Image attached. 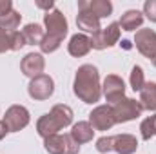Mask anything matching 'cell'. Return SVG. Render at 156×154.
<instances>
[{
	"mask_svg": "<svg viewBox=\"0 0 156 154\" xmlns=\"http://www.w3.org/2000/svg\"><path fill=\"white\" fill-rule=\"evenodd\" d=\"M44 67H45V60L40 53H27L22 62H20V69L26 76L29 78H37L44 73Z\"/></svg>",
	"mask_w": 156,
	"mask_h": 154,
	"instance_id": "cell-13",
	"label": "cell"
},
{
	"mask_svg": "<svg viewBox=\"0 0 156 154\" xmlns=\"http://www.w3.org/2000/svg\"><path fill=\"white\" fill-rule=\"evenodd\" d=\"M20 20H22V15L15 9H11L7 15H2L0 16V29L7 31V33H13L16 31V27L20 26Z\"/></svg>",
	"mask_w": 156,
	"mask_h": 154,
	"instance_id": "cell-21",
	"label": "cell"
},
{
	"mask_svg": "<svg viewBox=\"0 0 156 154\" xmlns=\"http://www.w3.org/2000/svg\"><path fill=\"white\" fill-rule=\"evenodd\" d=\"M144 109L156 111V82H145L144 89L140 91V100Z\"/></svg>",
	"mask_w": 156,
	"mask_h": 154,
	"instance_id": "cell-19",
	"label": "cell"
},
{
	"mask_svg": "<svg viewBox=\"0 0 156 154\" xmlns=\"http://www.w3.org/2000/svg\"><path fill=\"white\" fill-rule=\"evenodd\" d=\"M120 45H123V47H125V49H129V47H131V44H129V42H127V40H123V42H122V44H120Z\"/></svg>",
	"mask_w": 156,
	"mask_h": 154,
	"instance_id": "cell-31",
	"label": "cell"
},
{
	"mask_svg": "<svg viewBox=\"0 0 156 154\" xmlns=\"http://www.w3.org/2000/svg\"><path fill=\"white\" fill-rule=\"evenodd\" d=\"M102 93L105 96V100L109 102V105L116 103L118 100L125 98V83L118 75H107L102 85Z\"/></svg>",
	"mask_w": 156,
	"mask_h": 154,
	"instance_id": "cell-12",
	"label": "cell"
},
{
	"mask_svg": "<svg viewBox=\"0 0 156 154\" xmlns=\"http://www.w3.org/2000/svg\"><path fill=\"white\" fill-rule=\"evenodd\" d=\"M11 9H13V2L11 0H0V16L7 15Z\"/></svg>",
	"mask_w": 156,
	"mask_h": 154,
	"instance_id": "cell-28",
	"label": "cell"
},
{
	"mask_svg": "<svg viewBox=\"0 0 156 154\" xmlns=\"http://www.w3.org/2000/svg\"><path fill=\"white\" fill-rule=\"evenodd\" d=\"M140 132H142L144 140H151L153 136H156V114L145 118L140 123Z\"/></svg>",
	"mask_w": 156,
	"mask_h": 154,
	"instance_id": "cell-22",
	"label": "cell"
},
{
	"mask_svg": "<svg viewBox=\"0 0 156 154\" xmlns=\"http://www.w3.org/2000/svg\"><path fill=\"white\" fill-rule=\"evenodd\" d=\"M142 111H144L142 103L133 100V98H122L113 105V114H115L116 123L131 121V120H134V118H138L142 114Z\"/></svg>",
	"mask_w": 156,
	"mask_h": 154,
	"instance_id": "cell-5",
	"label": "cell"
},
{
	"mask_svg": "<svg viewBox=\"0 0 156 154\" xmlns=\"http://www.w3.org/2000/svg\"><path fill=\"white\" fill-rule=\"evenodd\" d=\"M60 44H62V38L53 37V35H45L40 44V49H42V53H55L60 47Z\"/></svg>",
	"mask_w": 156,
	"mask_h": 154,
	"instance_id": "cell-24",
	"label": "cell"
},
{
	"mask_svg": "<svg viewBox=\"0 0 156 154\" xmlns=\"http://www.w3.org/2000/svg\"><path fill=\"white\" fill-rule=\"evenodd\" d=\"M44 26L47 29L45 35H53V37H58V38L64 40V37L67 35V20L64 16V13L60 9H51L44 15Z\"/></svg>",
	"mask_w": 156,
	"mask_h": 154,
	"instance_id": "cell-8",
	"label": "cell"
},
{
	"mask_svg": "<svg viewBox=\"0 0 156 154\" xmlns=\"http://www.w3.org/2000/svg\"><path fill=\"white\" fill-rule=\"evenodd\" d=\"M76 26L78 29L85 31V33H98L102 27H100V18H96L93 13L89 11H78V16H76Z\"/></svg>",
	"mask_w": 156,
	"mask_h": 154,
	"instance_id": "cell-16",
	"label": "cell"
},
{
	"mask_svg": "<svg viewBox=\"0 0 156 154\" xmlns=\"http://www.w3.org/2000/svg\"><path fill=\"white\" fill-rule=\"evenodd\" d=\"M67 51H69L71 56H76V58L85 56V54L91 51V38L85 37L83 33L73 35L71 40H69V44H67Z\"/></svg>",
	"mask_w": 156,
	"mask_h": 154,
	"instance_id": "cell-15",
	"label": "cell"
},
{
	"mask_svg": "<svg viewBox=\"0 0 156 154\" xmlns=\"http://www.w3.org/2000/svg\"><path fill=\"white\" fill-rule=\"evenodd\" d=\"M5 134H7V127L4 125V121H0V140H4Z\"/></svg>",
	"mask_w": 156,
	"mask_h": 154,
	"instance_id": "cell-30",
	"label": "cell"
},
{
	"mask_svg": "<svg viewBox=\"0 0 156 154\" xmlns=\"http://www.w3.org/2000/svg\"><path fill=\"white\" fill-rule=\"evenodd\" d=\"M73 91L83 103H96L100 100V96H102L100 73L93 64H83L78 67Z\"/></svg>",
	"mask_w": 156,
	"mask_h": 154,
	"instance_id": "cell-1",
	"label": "cell"
},
{
	"mask_svg": "<svg viewBox=\"0 0 156 154\" xmlns=\"http://www.w3.org/2000/svg\"><path fill=\"white\" fill-rule=\"evenodd\" d=\"M24 45H27L24 35H22L20 31H13V33H11V51H20Z\"/></svg>",
	"mask_w": 156,
	"mask_h": 154,
	"instance_id": "cell-25",
	"label": "cell"
},
{
	"mask_svg": "<svg viewBox=\"0 0 156 154\" xmlns=\"http://www.w3.org/2000/svg\"><path fill=\"white\" fill-rule=\"evenodd\" d=\"M138 149V140L133 134H116V136H102L96 140V151L107 154L115 151L118 154H134Z\"/></svg>",
	"mask_w": 156,
	"mask_h": 154,
	"instance_id": "cell-3",
	"label": "cell"
},
{
	"mask_svg": "<svg viewBox=\"0 0 156 154\" xmlns=\"http://www.w3.org/2000/svg\"><path fill=\"white\" fill-rule=\"evenodd\" d=\"M144 85H145L144 69H142L140 65H134V67H133V71H131V87H133V91L136 93V91H142V89H144Z\"/></svg>",
	"mask_w": 156,
	"mask_h": 154,
	"instance_id": "cell-23",
	"label": "cell"
},
{
	"mask_svg": "<svg viewBox=\"0 0 156 154\" xmlns=\"http://www.w3.org/2000/svg\"><path fill=\"white\" fill-rule=\"evenodd\" d=\"M11 51V33L0 29V53Z\"/></svg>",
	"mask_w": 156,
	"mask_h": 154,
	"instance_id": "cell-27",
	"label": "cell"
},
{
	"mask_svg": "<svg viewBox=\"0 0 156 154\" xmlns=\"http://www.w3.org/2000/svg\"><path fill=\"white\" fill-rule=\"evenodd\" d=\"M78 11H89L96 18H105L113 13V4L109 0H78Z\"/></svg>",
	"mask_w": 156,
	"mask_h": 154,
	"instance_id": "cell-14",
	"label": "cell"
},
{
	"mask_svg": "<svg viewBox=\"0 0 156 154\" xmlns=\"http://www.w3.org/2000/svg\"><path fill=\"white\" fill-rule=\"evenodd\" d=\"M144 15L151 22H156V0H147L144 4Z\"/></svg>",
	"mask_w": 156,
	"mask_h": 154,
	"instance_id": "cell-26",
	"label": "cell"
},
{
	"mask_svg": "<svg viewBox=\"0 0 156 154\" xmlns=\"http://www.w3.org/2000/svg\"><path fill=\"white\" fill-rule=\"evenodd\" d=\"M29 111L24 105H11L2 118L4 125L7 127V132H18L24 127L29 125Z\"/></svg>",
	"mask_w": 156,
	"mask_h": 154,
	"instance_id": "cell-6",
	"label": "cell"
},
{
	"mask_svg": "<svg viewBox=\"0 0 156 154\" xmlns=\"http://www.w3.org/2000/svg\"><path fill=\"white\" fill-rule=\"evenodd\" d=\"M22 35H24L27 45H40L42 40H44V37H45L44 29L40 27L38 24H27V26L22 29Z\"/></svg>",
	"mask_w": 156,
	"mask_h": 154,
	"instance_id": "cell-20",
	"label": "cell"
},
{
	"mask_svg": "<svg viewBox=\"0 0 156 154\" xmlns=\"http://www.w3.org/2000/svg\"><path fill=\"white\" fill-rule=\"evenodd\" d=\"M69 134H71V138L76 142L78 145H82V143H87V142L93 140L94 129H93V125L89 121H78V123L73 125V129H71Z\"/></svg>",
	"mask_w": 156,
	"mask_h": 154,
	"instance_id": "cell-17",
	"label": "cell"
},
{
	"mask_svg": "<svg viewBox=\"0 0 156 154\" xmlns=\"http://www.w3.org/2000/svg\"><path fill=\"white\" fill-rule=\"evenodd\" d=\"M120 24L118 22H113L111 26H107L105 29H100L98 33H94L93 37H91V47L93 49H98V51H102V49H105V47H111V45H115L120 38Z\"/></svg>",
	"mask_w": 156,
	"mask_h": 154,
	"instance_id": "cell-10",
	"label": "cell"
},
{
	"mask_svg": "<svg viewBox=\"0 0 156 154\" xmlns=\"http://www.w3.org/2000/svg\"><path fill=\"white\" fill-rule=\"evenodd\" d=\"M89 123L93 125L94 131H109L116 120H115V114H113V105H98L91 111L89 114Z\"/></svg>",
	"mask_w": 156,
	"mask_h": 154,
	"instance_id": "cell-9",
	"label": "cell"
},
{
	"mask_svg": "<svg viewBox=\"0 0 156 154\" xmlns=\"http://www.w3.org/2000/svg\"><path fill=\"white\" fill-rule=\"evenodd\" d=\"M73 123V109L64 103H56L47 114H44L37 121V131L38 134L45 140L53 134H58L60 129L67 127Z\"/></svg>",
	"mask_w": 156,
	"mask_h": 154,
	"instance_id": "cell-2",
	"label": "cell"
},
{
	"mask_svg": "<svg viewBox=\"0 0 156 154\" xmlns=\"http://www.w3.org/2000/svg\"><path fill=\"white\" fill-rule=\"evenodd\" d=\"M35 4H37V7H40V9H45V13L51 11V9H55V2H53V0H47V2H44V0H37Z\"/></svg>",
	"mask_w": 156,
	"mask_h": 154,
	"instance_id": "cell-29",
	"label": "cell"
},
{
	"mask_svg": "<svg viewBox=\"0 0 156 154\" xmlns=\"http://www.w3.org/2000/svg\"><path fill=\"white\" fill-rule=\"evenodd\" d=\"M55 91V82L47 75H40L37 78H31L27 85V93L33 100H47Z\"/></svg>",
	"mask_w": 156,
	"mask_h": 154,
	"instance_id": "cell-11",
	"label": "cell"
},
{
	"mask_svg": "<svg viewBox=\"0 0 156 154\" xmlns=\"http://www.w3.org/2000/svg\"><path fill=\"white\" fill-rule=\"evenodd\" d=\"M118 24L123 31H136V27L144 24V13H140L138 9H129L122 15Z\"/></svg>",
	"mask_w": 156,
	"mask_h": 154,
	"instance_id": "cell-18",
	"label": "cell"
},
{
	"mask_svg": "<svg viewBox=\"0 0 156 154\" xmlns=\"http://www.w3.org/2000/svg\"><path fill=\"white\" fill-rule=\"evenodd\" d=\"M44 147L49 154H78L80 145L71 138V134H53L44 140Z\"/></svg>",
	"mask_w": 156,
	"mask_h": 154,
	"instance_id": "cell-4",
	"label": "cell"
},
{
	"mask_svg": "<svg viewBox=\"0 0 156 154\" xmlns=\"http://www.w3.org/2000/svg\"><path fill=\"white\" fill-rule=\"evenodd\" d=\"M136 49L151 60V64L156 67V31L153 29H138L134 35Z\"/></svg>",
	"mask_w": 156,
	"mask_h": 154,
	"instance_id": "cell-7",
	"label": "cell"
}]
</instances>
